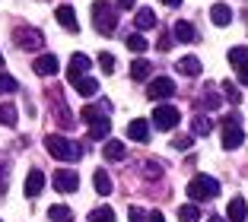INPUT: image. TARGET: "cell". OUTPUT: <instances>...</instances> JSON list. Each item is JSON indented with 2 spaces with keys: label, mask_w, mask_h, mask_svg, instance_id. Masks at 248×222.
Returning a JSON list of instances; mask_svg holds the SVG:
<instances>
[{
  "label": "cell",
  "mask_w": 248,
  "mask_h": 222,
  "mask_svg": "<svg viewBox=\"0 0 248 222\" xmlns=\"http://www.w3.org/2000/svg\"><path fill=\"white\" fill-rule=\"evenodd\" d=\"M223 149H239L242 146V140H245V133H242V127H239V115H229V118H223Z\"/></svg>",
  "instance_id": "cell-5"
},
{
  "label": "cell",
  "mask_w": 248,
  "mask_h": 222,
  "mask_svg": "<svg viewBox=\"0 0 248 222\" xmlns=\"http://www.w3.org/2000/svg\"><path fill=\"white\" fill-rule=\"evenodd\" d=\"M143 175H146V178H159V175H162V165L159 162H146L143 165Z\"/></svg>",
  "instance_id": "cell-36"
},
{
  "label": "cell",
  "mask_w": 248,
  "mask_h": 222,
  "mask_svg": "<svg viewBox=\"0 0 248 222\" xmlns=\"http://www.w3.org/2000/svg\"><path fill=\"white\" fill-rule=\"evenodd\" d=\"M127 213H131V222H143V209H140V207H131V209H127Z\"/></svg>",
  "instance_id": "cell-39"
},
{
  "label": "cell",
  "mask_w": 248,
  "mask_h": 222,
  "mask_svg": "<svg viewBox=\"0 0 248 222\" xmlns=\"http://www.w3.org/2000/svg\"><path fill=\"white\" fill-rule=\"evenodd\" d=\"M239 83H242V86H248V64L239 67Z\"/></svg>",
  "instance_id": "cell-40"
},
{
  "label": "cell",
  "mask_w": 248,
  "mask_h": 222,
  "mask_svg": "<svg viewBox=\"0 0 248 222\" xmlns=\"http://www.w3.org/2000/svg\"><path fill=\"white\" fill-rule=\"evenodd\" d=\"M45 149L51 152L58 162H77L80 159V146L73 143L70 136H45Z\"/></svg>",
  "instance_id": "cell-1"
},
{
  "label": "cell",
  "mask_w": 248,
  "mask_h": 222,
  "mask_svg": "<svg viewBox=\"0 0 248 222\" xmlns=\"http://www.w3.org/2000/svg\"><path fill=\"white\" fill-rule=\"evenodd\" d=\"M118 10H134V0H115Z\"/></svg>",
  "instance_id": "cell-41"
},
{
  "label": "cell",
  "mask_w": 248,
  "mask_h": 222,
  "mask_svg": "<svg viewBox=\"0 0 248 222\" xmlns=\"http://www.w3.org/2000/svg\"><path fill=\"white\" fill-rule=\"evenodd\" d=\"M201 105H204V108H219V95L213 92V89H207L204 99H201Z\"/></svg>",
  "instance_id": "cell-35"
},
{
  "label": "cell",
  "mask_w": 248,
  "mask_h": 222,
  "mask_svg": "<svg viewBox=\"0 0 248 222\" xmlns=\"http://www.w3.org/2000/svg\"><path fill=\"white\" fill-rule=\"evenodd\" d=\"M111 133V124H108V118H95V121H89V136L93 140H105V136Z\"/></svg>",
  "instance_id": "cell-18"
},
{
  "label": "cell",
  "mask_w": 248,
  "mask_h": 222,
  "mask_svg": "<svg viewBox=\"0 0 248 222\" xmlns=\"http://www.w3.org/2000/svg\"><path fill=\"white\" fill-rule=\"evenodd\" d=\"M10 168H13V162L7 156H0V193H7L10 187Z\"/></svg>",
  "instance_id": "cell-27"
},
{
  "label": "cell",
  "mask_w": 248,
  "mask_h": 222,
  "mask_svg": "<svg viewBox=\"0 0 248 222\" xmlns=\"http://www.w3.org/2000/svg\"><path fill=\"white\" fill-rule=\"evenodd\" d=\"M146 222H166V216H162V213H150V216H146Z\"/></svg>",
  "instance_id": "cell-42"
},
{
  "label": "cell",
  "mask_w": 248,
  "mask_h": 222,
  "mask_svg": "<svg viewBox=\"0 0 248 222\" xmlns=\"http://www.w3.org/2000/svg\"><path fill=\"white\" fill-rule=\"evenodd\" d=\"M166 7H182V0H162Z\"/></svg>",
  "instance_id": "cell-44"
},
{
  "label": "cell",
  "mask_w": 248,
  "mask_h": 222,
  "mask_svg": "<svg viewBox=\"0 0 248 222\" xmlns=\"http://www.w3.org/2000/svg\"><path fill=\"white\" fill-rule=\"evenodd\" d=\"M226 58H229V64L239 70V67H245V64H248V48H245V44H235V48H229Z\"/></svg>",
  "instance_id": "cell-23"
},
{
  "label": "cell",
  "mask_w": 248,
  "mask_h": 222,
  "mask_svg": "<svg viewBox=\"0 0 248 222\" xmlns=\"http://www.w3.org/2000/svg\"><path fill=\"white\" fill-rule=\"evenodd\" d=\"M207 222H226V219H223V216H210V219H207Z\"/></svg>",
  "instance_id": "cell-45"
},
{
  "label": "cell",
  "mask_w": 248,
  "mask_h": 222,
  "mask_svg": "<svg viewBox=\"0 0 248 222\" xmlns=\"http://www.w3.org/2000/svg\"><path fill=\"white\" fill-rule=\"evenodd\" d=\"M178 121H182V115H178L175 105H159V108L153 111V127H159V130L178 127Z\"/></svg>",
  "instance_id": "cell-6"
},
{
  "label": "cell",
  "mask_w": 248,
  "mask_h": 222,
  "mask_svg": "<svg viewBox=\"0 0 248 222\" xmlns=\"http://www.w3.org/2000/svg\"><path fill=\"white\" fill-rule=\"evenodd\" d=\"M99 67H102V73H115V58H111L108 51L99 54Z\"/></svg>",
  "instance_id": "cell-34"
},
{
  "label": "cell",
  "mask_w": 248,
  "mask_h": 222,
  "mask_svg": "<svg viewBox=\"0 0 248 222\" xmlns=\"http://www.w3.org/2000/svg\"><path fill=\"white\" fill-rule=\"evenodd\" d=\"M89 222H115V213H111V207H99L89 213Z\"/></svg>",
  "instance_id": "cell-30"
},
{
  "label": "cell",
  "mask_w": 248,
  "mask_h": 222,
  "mask_svg": "<svg viewBox=\"0 0 248 222\" xmlns=\"http://www.w3.org/2000/svg\"><path fill=\"white\" fill-rule=\"evenodd\" d=\"M95 118H102V111H95V105H86V108H83V121H95Z\"/></svg>",
  "instance_id": "cell-37"
},
{
  "label": "cell",
  "mask_w": 248,
  "mask_h": 222,
  "mask_svg": "<svg viewBox=\"0 0 248 222\" xmlns=\"http://www.w3.org/2000/svg\"><path fill=\"white\" fill-rule=\"evenodd\" d=\"M219 193V181L210 178V175H194V178L188 181V197L194 203H204V200H213Z\"/></svg>",
  "instance_id": "cell-3"
},
{
  "label": "cell",
  "mask_w": 248,
  "mask_h": 222,
  "mask_svg": "<svg viewBox=\"0 0 248 222\" xmlns=\"http://www.w3.org/2000/svg\"><path fill=\"white\" fill-rule=\"evenodd\" d=\"M150 70H153V67H150V60H134V64H131V76L137 79V83L150 79Z\"/></svg>",
  "instance_id": "cell-26"
},
{
  "label": "cell",
  "mask_w": 248,
  "mask_h": 222,
  "mask_svg": "<svg viewBox=\"0 0 248 222\" xmlns=\"http://www.w3.org/2000/svg\"><path fill=\"white\" fill-rule=\"evenodd\" d=\"M51 184H54V191H61V193H73L77 187H80V175L73 172V168H58L54 178H51Z\"/></svg>",
  "instance_id": "cell-7"
},
{
  "label": "cell",
  "mask_w": 248,
  "mask_h": 222,
  "mask_svg": "<svg viewBox=\"0 0 248 222\" xmlns=\"http://www.w3.org/2000/svg\"><path fill=\"white\" fill-rule=\"evenodd\" d=\"M169 44H172V38L166 35V38H159V44H156V48H159V51H169Z\"/></svg>",
  "instance_id": "cell-43"
},
{
  "label": "cell",
  "mask_w": 248,
  "mask_h": 222,
  "mask_svg": "<svg viewBox=\"0 0 248 222\" xmlns=\"http://www.w3.org/2000/svg\"><path fill=\"white\" fill-rule=\"evenodd\" d=\"M19 89V83H16L10 73H0V95H10V92H16Z\"/></svg>",
  "instance_id": "cell-32"
},
{
  "label": "cell",
  "mask_w": 248,
  "mask_h": 222,
  "mask_svg": "<svg viewBox=\"0 0 248 222\" xmlns=\"http://www.w3.org/2000/svg\"><path fill=\"white\" fill-rule=\"evenodd\" d=\"M13 42H16L19 51H42L45 35L38 29H32V26H19V29L13 32Z\"/></svg>",
  "instance_id": "cell-4"
},
{
  "label": "cell",
  "mask_w": 248,
  "mask_h": 222,
  "mask_svg": "<svg viewBox=\"0 0 248 222\" xmlns=\"http://www.w3.org/2000/svg\"><path fill=\"white\" fill-rule=\"evenodd\" d=\"M89 64H93V60H89L86 54H73V58H70V67H67V83H77V79L89 70Z\"/></svg>",
  "instance_id": "cell-11"
},
{
  "label": "cell",
  "mask_w": 248,
  "mask_h": 222,
  "mask_svg": "<svg viewBox=\"0 0 248 222\" xmlns=\"http://www.w3.org/2000/svg\"><path fill=\"white\" fill-rule=\"evenodd\" d=\"M191 130H194V136H207L213 130V121L207 115H194V121H191Z\"/></svg>",
  "instance_id": "cell-25"
},
{
  "label": "cell",
  "mask_w": 248,
  "mask_h": 222,
  "mask_svg": "<svg viewBox=\"0 0 248 222\" xmlns=\"http://www.w3.org/2000/svg\"><path fill=\"white\" fill-rule=\"evenodd\" d=\"M134 26H137L140 32H143V29H153V26H156V13H153V10H137Z\"/></svg>",
  "instance_id": "cell-24"
},
{
  "label": "cell",
  "mask_w": 248,
  "mask_h": 222,
  "mask_svg": "<svg viewBox=\"0 0 248 222\" xmlns=\"http://www.w3.org/2000/svg\"><path fill=\"white\" fill-rule=\"evenodd\" d=\"M219 89L226 92V99L232 102V105H239V102H242V92L235 89V83H229V79H223V83H219Z\"/></svg>",
  "instance_id": "cell-31"
},
{
  "label": "cell",
  "mask_w": 248,
  "mask_h": 222,
  "mask_svg": "<svg viewBox=\"0 0 248 222\" xmlns=\"http://www.w3.org/2000/svg\"><path fill=\"white\" fill-rule=\"evenodd\" d=\"M54 16H58V22L64 26L67 32H73V35L80 32V22H77V13H73V7H70V3H61V7L54 10Z\"/></svg>",
  "instance_id": "cell-10"
},
{
  "label": "cell",
  "mask_w": 248,
  "mask_h": 222,
  "mask_svg": "<svg viewBox=\"0 0 248 222\" xmlns=\"http://www.w3.org/2000/svg\"><path fill=\"white\" fill-rule=\"evenodd\" d=\"M0 67H3V54H0Z\"/></svg>",
  "instance_id": "cell-46"
},
{
  "label": "cell",
  "mask_w": 248,
  "mask_h": 222,
  "mask_svg": "<svg viewBox=\"0 0 248 222\" xmlns=\"http://www.w3.org/2000/svg\"><path fill=\"white\" fill-rule=\"evenodd\" d=\"M48 219L51 222H73V209L64 207V203H54V207L48 209Z\"/></svg>",
  "instance_id": "cell-21"
},
{
  "label": "cell",
  "mask_w": 248,
  "mask_h": 222,
  "mask_svg": "<svg viewBox=\"0 0 248 222\" xmlns=\"http://www.w3.org/2000/svg\"><path fill=\"white\" fill-rule=\"evenodd\" d=\"M42 191H45V172L32 168L29 178H26V197H38Z\"/></svg>",
  "instance_id": "cell-14"
},
{
  "label": "cell",
  "mask_w": 248,
  "mask_h": 222,
  "mask_svg": "<svg viewBox=\"0 0 248 222\" xmlns=\"http://www.w3.org/2000/svg\"><path fill=\"white\" fill-rule=\"evenodd\" d=\"M210 22L213 26H229V22H232V10H229L226 3H213L210 7Z\"/></svg>",
  "instance_id": "cell-15"
},
{
  "label": "cell",
  "mask_w": 248,
  "mask_h": 222,
  "mask_svg": "<svg viewBox=\"0 0 248 222\" xmlns=\"http://www.w3.org/2000/svg\"><path fill=\"white\" fill-rule=\"evenodd\" d=\"M124 44H127L134 54H143V51H146V38L143 35H127V38H124Z\"/></svg>",
  "instance_id": "cell-33"
},
{
  "label": "cell",
  "mask_w": 248,
  "mask_h": 222,
  "mask_svg": "<svg viewBox=\"0 0 248 222\" xmlns=\"http://www.w3.org/2000/svg\"><path fill=\"white\" fill-rule=\"evenodd\" d=\"M93 26L102 32V35H115L118 10L111 7V3H105V0H95V3H93Z\"/></svg>",
  "instance_id": "cell-2"
},
{
  "label": "cell",
  "mask_w": 248,
  "mask_h": 222,
  "mask_svg": "<svg viewBox=\"0 0 248 222\" xmlns=\"http://www.w3.org/2000/svg\"><path fill=\"white\" fill-rule=\"evenodd\" d=\"M73 89H77L80 95H86V99H93V95L99 92V83H95V79H89V76H80L77 83H73Z\"/></svg>",
  "instance_id": "cell-22"
},
{
  "label": "cell",
  "mask_w": 248,
  "mask_h": 222,
  "mask_svg": "<svg viewBox=\"0 0 248 222\" xmlns=\"http://www.w3.org/2000/svg\"><path fill=\"white\" fill-rule=\"evenodd\" d=\"M226 222H245V200H242V197H232V200H229Z\"/></svg>",
  "instance_id": "cell-19"
},
{
  "label": "cell",
  "mask_w": 248,
  "mask_h": 222,
  "mask_svg": "<svg viewBox=\"0 0 248 222\" xmlns=\"http://www.w3.org/2000/svg\"><path fill=\"white\" fill-rule=\"evenodd\" d=\"M201 219V213H197L194 203H185V207H178V222H197Z\"/></svg>",
  "instance_id": "cell-29"
},
{
  "label": "cell",
  "mask_w": 248,
  "mask_h": 222,
  "mask_svg": "<svg viewBox=\"0 0 248 222\" xmlns=\"http://www.w3.org/2000/svg\"><path fill=\"white\" fill-rule=\"evenodd\" d=\"M16 118H19V111H16L13 105H7V102H3V105H0V124H3V127H13Z\"/></svg>",
  "instance_id": "cell-28"
},
{
  "label": "cell",
  "mask_w": 248,
  "mask_h": 222,
  "mask_svg": "<svg viewBox=\"0 0 248 222\" xmlns=\"http://www.w3.org/2000/svg\"><path fill=\"white\" fill-rule=\"evenodd\" d=\"M32 70H35L38 76H54V73L61 70V64H58L54 54H38V60L32 64Z\"/></svg>",
  "instance_id": "cell-12"
},
{
  "label": "cell",
  "mask_w": 248,
  "mask_h": 222,
  "mask_svg": "<svg viewBox=\"0 0 248 222\" xmlns=\"http://www.w3.org/2000/svg\"><path fill=\"white\" fill-rule=\"evenodd\" d=\"M191 143H194L191 136H175V140H172V146H175V149H191Z\"/></svg>",
  "instance_id": "cell-38"
},
{
  "label": "cell",
  "mask_w": 248,
  "mask_h": 222,
  "mask_svg": "<svg viewBox=\"0 0 248 222\" xmlns=\"http://www.w3.org/2000/svg\"><path fill=\"white\" fill-rule=\"evenodd\" d=\"M178 73H185V76H201L204 67H201V60H197L194 54H185V58L178 60Z\"/></svg>",
  "instance_id": "cell-16"
},
{
  "label": "cell",
  "mask_w": 248,
  "mask_h": 222,
  "mask_svg": "<svg viewBox=\"0 0 248 222\" xmlns=\"http://www.w3.org/2000/svg\"><path fill=\"white\" fill-rule=\"evenodd\" d=\"M124 156H127V149H124L121 140H105V146H102V159L105 162H121Z\"/></svg>",
  "instance_id": "cell-13"
},
{
  "label": "cell",
  "mask_w": 248,
  "mask_h": 222,
  "mask_svg": "<svg viewBox=\"0 0 248 222\" xmlns=\"http://www.w3.org/2000/svg\"><path fill=\"white\" fill-rule=\"evenodd\" d=\"M150 133H153V124H146L143 118H134V121L127 124V136L137 140V143H150Z\"/></svg>",
  "instance_id": "cell-9"
},
{
  "label": "cell",
  "mask_w": 248,
  "mask_h": 222,
  "mask_svg": "<svg viewBox=\"0 0 248 222\" xmlns=\"http://www.w3.org/2000/svg\"><path fill=\"white\" fill-rule=\"evenodd\" d=\"M172 32H175V38H178V42H185V44H191V42H194V38H197V32H194V26H191V22H188V19H182V22H175V29H172Z\"/></svg>",
  "instance_id": "cell-20"
},
{
  "label": "cell",
  "mask_w": 248,
  "mask_h": 222,
  "mask_svg": "<svg viewBox=\"0 0 248 222\" xmlns=\"http://www.w3.org/2000/svg\"><path fill=\"white\" fill-rule=\"evenodd\" d=\"M93 187H95V193H102V197L111 193V178H108L105 168H95V172H93Z\"/></svg>",
  "instance_id": "cell-17"
},
{
  "label": "cell",
  "mask_w": 248,
  "mask_h": 222,
  "mask_svg": "<svg viewBox=\"0 0 248 222\" xmlns=\"http://www.w3.org/2000/svg\"><path fill=\"white\" fill-rule=\"evenodd\" d=\"M175 95V83L169 76H156L150 86H146V99H153V102H159V99H172Z\"/></svg>",
  "instance_id": "cell-8"
}]
</instances>
